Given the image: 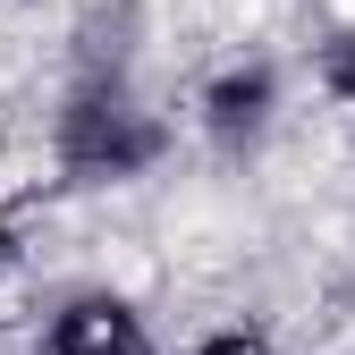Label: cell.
<instances>
[{"label": "cell", "mask_w": 355, "mask_h": 355, "mask_svg": "<svg viewBox=\"0 0 355 355\" xmlns=\"http://www.w3.org/2000/svg\"><path fill=\"white\" fill-rule=\"evenodd\" d=\"M161 153H169V119L127 85H85L60 110V169L85 187H127V178L161 169Z\"/></svg>", "instance_id": "cell-1"}, {"label": "cell", "mask_w": 355, "mask_h": 355, "mask_svg": "<svg viewBox=\"0 0 355 355\" xmlns=\"http://www.w3.org/2000/svg\"><path fill=\"white\" fill-rule=\"evenodd\" d=\"M34 355H161V338L119 288H76L42 313Z\"/></svg>", "instance_id": "cell-2"}, {"label": "cell", "mask_w": 355, "mask_h": 355, "mask_svg": "<svg viewBox=\"0 0 355 355\" xmlns=\"http://www.w3.org/2000/svg\"><path fill=\"white\" fill-rule=\"evenodd\" d=\"M279 102H288V85H279L271 60H229V68L195 94V127H203L220 153H254V144L279 127Z\"/></svg>", "instance_id": "cell-3"}, {"label": "cell", "mask_w": 355, "mask_h": 355, "mask_svg": "<svg viewBox=\"0 0 355 355\" xmlns=\"http://www.w3.org/2000/svg\"><path fill=\"white\" fill-rule=\"evenodd\" d=\"M195 355H271V338H262V330H211Z\"/></svg>", "instance_id": "cell-4"}, {"label": "cell", "mask_w": 355, "mask_h": 355, "mask_svg": "<svg viewBox=\"0 0 355 355\" xmlns=\"http://www.w3.org/2000/svg\"><path fill=\"white\" fill-rule=\"evenodd\" d=\"M0 262H9V220H0Z\"/></svg>", "instance_id": "cell-5"}]
</instances>
